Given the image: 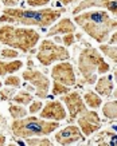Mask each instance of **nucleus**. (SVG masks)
<instances>
[{"label": "nucleus", "mask_w": 117, "mask_h": 146, "mask_svg": "<svg viewBox=\"0 0 117 146\" xmlns=\"http://www.w3.org/2000/svg\"><path fill=\"white\" fill-rule=\"evenodd\" d=\"M65 13V8H41V9H22L15 7H5L0 23L8 24H24L27 27H45L51 26Z\"/></svg>", "instance_id": "obj_1"}, {"label": "nucleus", "mask_w": 117, "mask_h": 146, "mask_svg": "<svg viewBox=\"0 0 117 146\" xmlns=\"http://www.w3.org/2000/svg\"><path fill=\"white\" fill-rule=\"evenodd\" d=\"M74 22L98 43H105L110 38V34L117 30V20L110 18L106 11H84L74 16Z\"/></svg>", "instance_id": "obj_2"}, {"label": "nucleus", "mask_w": 117, "mask_h": 146, "mask_svg": "<svg viewBox=\"0 0 117 146\" xmlns=\"http://www.w3.org/2000/svg\"><path fill=\"white\" fill-rule=\"evenodd\" d=\"M41 35L28 27H16L12 24H5L0 27V43L12 48L20 50L22 52H31Z\"/></svg>", "instance_id": "obj_3"}, {"label": "nucleus", "mask_w": 117, "mask_h": 146, "mask_svg": "<svg viewBox=\"0 0 117 146\" xmlns=\"http://www.w3.org/2000/svg\"><path fill=\"white\" fill-rule=\"evenodd\" d=\"M78 70L86 84H96L97 74H106L110 66L105 62L104 56L94 47H85L78 56Z\"/></svg>", "instance_id": "obj_4"}, {"label": "nucleus", "mask_w": 117, "mask_h": 146, "mask_svg": "<svg viewBox=\"0 0 117 146\" xmlns=\"http://www.w3.org/2000/svg\"><path fill=\"white\" fill-rule=\"evenodd\" d=\"M59 127L58 121H45L38 117H24L20 119H14L11 125L12 134L18 138L46 137Z\"/></svg>", "instance_id": "obj_5"}, {"label": "nucleus", "mask_w": 117, "mask_h": 146, "mask_svg": "<svg viewBox=\"0 0 117 146\" xmlns=\"http://www.w3.org/2000/svg\"><path fill=\"white\" fill-rule=\"evenodd\" d=\"M69 58H70V52H69V50L66 47L58 46L50 39L42 40L41 46L38 48V52H36L38 62L46 67L51 66L55 62L68 60Z\"/></svg>", "instance_id": "obj_6"}, {"label": "nucleus", "mask_w": 117, "mask_h": 146, "mask_svg": "<svg viewBox=\"0 0 117 146\" xmlns=\"http://www.w3.org/2000/svg\"><path fill=\"white\" fill-rule=\"evenodd\" d=\"M23 79L27 80L28 83H31V86L35 87V94L38 98L45 99L49 95L50 91V79L47 76L38 70L30 68V70L23 71Z\"/></svg>", "instance_id": "obj_7"}, {"label": "nucleus", "mask_w": 117, "mask_h": 146, "mask_svg": "<svg viewBox=\"0 0 117 146\" xmlns=\"http://www.w3.org/2000/svg\"><path fill=\"white\" fill-rule=\"evenodd\" d=\"M62 101L66 105L69 111V123H73L74 119H77L81 114H84L88 109L85 106V101L84 98L80 95V93L77 91H70V93L62 95Z\"/></svg>", "instance_id": "obj_8"}, {"label": "nucleus", "mask_w": 117, "mask_h": 146, "mask_svg": "<svg viewBox=\"0 0 117 146\" xmlns=\"http://www.w3.org/2000/svg\"><path fill=\"white\" fill-rule=\"evenodd\" d=\"M77 122L85 137H90L93 133L98 131L101 129L100 115L94 110H86L84 114H81L77 118Z\"/></svg>", "instance_id": "obj_9"}, {"label": "nucleus", "mask_w": 117, "mask_h": 146, "mask_svg": "<svg viewBox=\"0 0 117 146\" xmlns=\"http://www.w3.org/2000/svg\"><path fill=\"white\" fill-rule=\"evenodd\" d=\"M51 76L54 80H58L61 83L66 84V86H74L77 82L76 72H74V67L72 66V63L69 62H59L58 64H55L51 70Z\"/></svg>", "instance_id": "obj_10"}, {"label": "nucleus", "mask_w": 117, "mask_h": 146, "mask_svg": "<svg viewBox=\"0 0 117 146\" xmlns=\"http://www.w3.org/2000/svg\"><path fill=\"white\" fill-rule=\"evenodd\" d=\"M85 135L81 131L80 126L76 125H69L65 129H62L61 131L55 133V141L58 142L59 145H73L78 141H84Z\"/></svg>", "instance_id": "obj_11"}, {"label": "nucleus", "mask_w": 117, "mask_h": 146, "mask_svg": "<svg viewBox=\"0 0 117 146\" xmlns=\"http://www.w3.org/2000/svg\"><path fill=\"white\" fill-rule=\"evenodd\" d=\"M41 118L51 121H65L66 110L61 101H49L41 110Z\"/></svg>", "instance_id": "obj_12"}, {"label": "nucleus", "mask_w": 117, "mask_h": 146, "mask_svg": "<svg viewBox=\"0 0 117 146\" xmlns=\"http://www.w3.org/2000/svg\"><path fill=\"white\" fill-rule=\"evenodd\" d=\"M74 32H76V24L69 18H63V19H61L57 24H54V26L50 28L47 35L55 36V35H59V34L66 35V34H74Z\"/></svg>", "instance_id": "obj_13"}, {"label": "nucleus", "mask_w": 117, "mask_h": 146, "mask_svg": "<svg viewBox=\"0 0 117 146\" xmlns=\"http://www.w3.org/2000/svg\"><path fill=\"white\" fill-rule=\"evenodd\" d=\"M114 86H113V76L102 75L96 82V93L101 97H110L113 94Z\"/></svg>", "instance_id": "obj_14"}, {"label": "nucleus", "mask_w": 117, "mask_h": 146, "mask_svg": "<svg viewBox=\"0 0 117 146\" xmlns=\"http://www.w3.org/2000/svg\"><path fill=\"white\" fill-rule=\"evenodd\" d=\"M110 1L112 0H84V1H81L76 8L73 9V13L78 15V13L84 12L85 9H89V8H106Z\"/></svg>", "instance_id": "obj_15"}, {"label": "nucleus", "mask_w": 117, "mask_h": 146, "mask_svg": "<svg viewBox=\"0 0 117 146\" xmlns=\"http://www.w3.org/2000/svg\"><path fill=\"white\" fill-rule=\"evenodd\" d=\"M23 67V62L14 59L11 62H3L0 60V76H5L9 74H14L16 71H19Z\"/></svg>", "instance_id": "obj_16"}, {"label": "nucleus", "mask_w": 117, "mask_h": 146, "mask_svg": "<svg viewBox=\"0 0 117 146\" xmlns=\"http://www.w3.org/2000/svg\"><path fill=\"white\" fill-rule=\"evenodd\" d=\"M84 101L90 109H98L102 105V99L94 91H86L85 95H84Z\"/></svg>", "instance_id": "obj_17"}, {"label": "nucleus", "mask_w": 117, "mask_h": 146, "mask_svg": "<svg viewBox=\"0 0 117 146\" xmlns=\"http://www.w3.org/2000/svg\"><path fill=\"white\" fill-rule=\"evenodd\" d=\"M102 114L108 119H117V101L106 102L102 106Z\"/></svg>", "instance_id": "obj_18"}, {"label": "nucleus", "mask_w": 117, "mask_h": 146, "mask_svg": "<svg viewBox=\"0 0 117 146\" xmlns=\"http://www.w3.org/2000/svg\"><path fill=\"white\" fill-rule=\"evenodd\" d=\"M100 51H101L105 56H108L112 62H114L117 64V46L104 44V43H101V46H100Z\"/></svg>", "instance_id": "obj_19"}, {"label": "nucleus", "mask_w": 117, "mask_h": 146, "mask_svg": "<svg viewBox=\"0 0 117 146\" xmlns=\"http://www.w3.org/2000/svg\"><path fill=\"white\" fill-rule=\"evenodd\" d=\"M9 115L12 117V119H20V118H24L27 115V111L24 109L23 105H19V103H15V105H11L8 109Z\"/></svg>", "instance_id": "obj_20"}, {"label": "nucleus", "mask_w": 117, "mask_h": 146, "mask_svg": "<svg viewBox=\"0 0 117 146\" xmlns=\"http://www.w3.org/2000/svg\"><path fill=\"white\" fill-rule=\"evenodd\" d=\"M11 101H14L15 103H19V105H23V106H27L32 102V95L27 91H20L16 95H14Z\"/></svg>", "instance_id": "obj_21"}, {"label": "nucleus", "mask_w": 117, "mask_h": 146, "mask_svg": "<svg viewBox=\"0 0 117 146\" xmlns=\"http://www.w3.org/2000/svg\"><path fill=\"white\" fill-rule=\"evenodd\" d=\"M26 143L28 146H53V142L45 137H30L26 138Z\"/></svg>", "instance_id": "obj_22"}, {"label": "nucleus", "mask_w": 117, "mask_h": 146, "mask_svg": "<svg viewBox=\"0 0 117 146\" xmlns=\"http://www.w3.org/2000/svg\"><path fill=\"white\" fill-rule=\"evenodd\" d=\"M53 95H65V94L70 93V89H69V86L66 84L61 83L58 80H54V83H53Z\"/></svg>", "instance_id": "obj_23"}, {"label": "nucleus", "mask_w": 117, "mask_h": 146, "mask_svg": "<svg viewBox=\"0 0 117 146\" xmlns=\"http://www.w3.org/2000/svg\"><path fill=\"white\" fill-rule=\"evenodd\" d=\"M1 58L3 59H9V60H14L19 56V52L16 48H12V47H5V48L1 50Z\"/></svg>", "instance_id": "obj_24"}, {"label": "nucleus", "mask_w": 117, "mask_h": 146, "mask_svg": "<svg viewBox=\"0 0 117 146\" xmlns=\"http://www.w3.org/2000/svg\"><path fill=\"white\" fill-rule=\"evenodd\" d=\"M4 84L5 86H8V87H15V89H18L19 86H20V78L16 75H7V78L4 79Z\"/></svg>", "instance_id": "obj_25"}, {"label": "nucleus", "mask_w": 117, "mask_h": 146, "mask_svg": "<svg viewBox=\"0 0 117 146\" xmlns=\"http://www.w3.org/2000/svg\"><path fill=\"white\" fill-rule=\"evenodd\" d=\"M14 93H15V87L1 89L0 90V97H1L3 101H8V99H12V98H14Z\"/></svg>", "instance_id": "obj_26"}, {"label": "nucleus", "mask_w": 117, "mask_h": 146, "mask_svg": "<svg viewBox=\"0 0 117 146\" xmlns=\"http://www.w3.org/2000/svg\"><path fill=\"white\" fill-rule=\"evenodd\" d=\"M27 1V4L30 5V7H34V8H36V7H45V5H47L50 3V0H26Z\"/></svg>", "instance_id": "obj_27"}, {"label": "nucleus", "mask_w": 117, "mask_h": 146, "mask_svg": "<svg viewBox=\"0 0 117 146\" xmlns=\"http://www.w3.org/2000/svg\"><path fill=\"white\" fill-rule=\"evenodd\" d=\"M42 110V102L41 101H32L31 103H30V109H28V111L31 113V114H35V113H38V111Z\"/></svg>", "instance_id": "obj_28"}, {"label": "nucleus", "mask_w": 117, "mask_h": 146, "mask_svg": "<svg viewBox=\"0 0 117 146\" xmlns=\"http://www.w3.org/2000/svg\"><path fill=\"white\" fill-rule=\"evenodd\" d=\"M74 40H76L74 34H66V35H63V38H62V43L65 46H72L73 43H74Z\"/></svg>", "instance_id": "obj_29"}, {"label": "nucleus", "mask_w": 117, "mask_h": 146, "mask_svg": "<svg viewBox=\"0 0 117 146\" xmlns=\"http://www.w3.org/2000/svg\"><path fill=\"white\" fill-rule=\"evenodd\" d=\"M106 9H108L109 12H112L113 15L117 16V0H112V1L109 3V5L106 7Z\"/></svg>", "instance_id": "obj_30"}, {"label": "nucleus", "mask_w": 117, "mask_h": 146, "mask_svg": "<svg viewBox=\"0 0 117 146\" xmlns=\"http://www.w3.org/2000/svg\"><path fill=\"white\" fill-rule=\"evenodd\" d=\"M20 0H1V3L5 5V7H15V5L19 4Z\"/></svg>", "instance_id": "obj_31"}, {"label": "nucleus", "mask_w": 117, "mask_h": 146, "mask_svg": "<svg viewBox=\"0 0 117 146\" xmlns=\"http://www.w3.org/2000/svg\"><path fill=\"white\" fill-rule=\"evenodd\" d=\"M109 44H117V30L112 32V35L109 38Z\"/></svg>", "instance_id": "obj_32"}, {"label": "nucleus", "mask_w": 117, "mask_h": 146, "mask_svg": "<svg viewBox=\"0 0 117 146\" xmlns=\"http://www.w3.org/2000/svg\"><path fill=\"white\" fill-rule=\"evenodd\" d=\"M113 78L116 80V89L113 90V97H114V99H117V68L114 70V72H113Z\"/></svg>", "instance_id": "obj_33"}, {"label": "nucleus", "mask_w": 117, "mask_h": 146, "mask_svg": "<svg viewBox=\"0 0 117 146\" xmlns=\"http://www.w3.org/2000/svg\"><path fill=\"white\" fill-rule=\"evenodd\" d=\"M57 1L63 5H69V4H72V3H77V1H80V0H57Z\"/></svg>", "instance_id": "obj_34"}, {"label": "nucleus", "mask_w": 117, "mask_h": 146, "mask_svg": "<svg viewBox=\"0 0 117 146\" xmlns=\"http://www.w3.org/2000/svg\"><path fill=\"white\" fill-rule=\"evenodd\" d=\"M4 143H5V137L4 135H0V146L4 145Z\"/></svg>", "instance_id": "obj_35"}, {"label": "nucleus", "mask_w": 117, "mask_h": 146, "mask_svg": "<svg viewBox=\"0 0 117 146\" xmlns=\"http://www.w3.org/2000/svg\"><path fill=\"white\" fill-rule=\"evenodd\" d=\"M55 42H58V43H62V38H59V36H55Z\"/></svg>", "instance_id": "obj_36"}, {"label": "nucleus", "mask_w": 117, "mask_h": 146, "mask_svg": "<svg viewBox=\"0 0 117 146\" xmlns=\"http://www.w3.org/2000/svg\"><path fill=\"white\" fill-rule=\"evenodd\" d=\"M1 86H3V83H1V80H0V89H1Z\"/></svg>", "instance_id": "obj_37"}]
</instances>
